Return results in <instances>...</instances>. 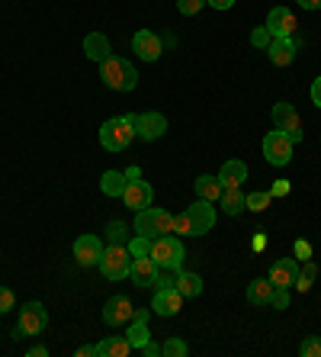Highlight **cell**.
I'll return each instance as SVG.
<instances>
[{"instance_id":"1","label":"cell","mask_w":321,"mask_h":357,"mask_svg":"<svg viewBox=\"0 0 321 357\" xmlns=\"http://www.w3.org/2000/svg\"><path fill=\"white\" fill-rule=\"evenodd\" d=\"M100 77H103V84H107L109 91H119V93H129L139 87V71H135V65L119 59V55H109V59L100 61Z\"/></svg>"},{"instance_id":"2","label":"cell","mask_w":321,"mask_h":357,"mask_svg":"<svg viewBox=\"0 0 321 357\" xmlns=\"http://www.w3.org/2000/svg\"><path fill=\"white\" fill-rule=\"evenodd\" d=\"M135 139V116H113L100 126V145L107 151H125Z\"/></svg>"},{"instance_id":"3","label":"cell","mask_w":321,"mask_h":357,"mask_svg":"<svg viewBox=\"0 0 321 357\" xmlns=\"http://www.w3.org/2000/svg\"><path fill=\"white\" fill-rule=\"evenodd\" d=\"M173 232V216L167 209H157V206H145L135 213V235H145V238H161V235H171Z\"/></svg>"},{"instance_id":"4","label":"cell","mask_w":321,"mask_h":357,"mask_svg":"<svg viewBox=\"0 0 321 357\" xmlns=\"http://www.w3.org/2000/svg\"><path fill=\"white\" fill-rule=\"evenodd\" d=\"M151 258L161 271H177V267H183L187 251H183V241L177 235H161L151 241Z\"/></svg>"},{"instance_id":"5","label":"cell","mask_w":321,"mask_h":357,"mask_svg":"<svg viewBox=\"0 0 321 357\" xmlns=\"http://www.w3.org/2000/svg\"><path fill=\"white\" fill-rule=\"evenodd\" d=\"M97 267L107 280H123L132 271V255H129L125 245H109V248H103V258H100Z\"/></svg>"},{"instance_id":"6","label":"cell","mask_w":321,"mask_h":357,"mask_svg":"<svg viewBox=\"0 0 321 357\" xmlns=\"http://www.w3.org/2000/svg\"><path fill=\"white\" fill-rule=\"evenodd\" d=\"M49 325V309L42 303H26L19 309V319H17V328H13V338H26V335H39L45 332Z\"/></svg>"},{"instance_id":"7","label":"cell","mask_w":321,"mask_h":357,"mask_svg":"<svg viewBox=\"0 0 321 357\" xmlns=\"http://www.w3.org/2000/svg\"><path fill=\"white\" fill-rule=\"evenodd\" d=\"M292 149H296V142L289 139L286 132H280V129H273V132L264 135V158L273 167H286L292 161Z\"/></svg>"},{"instance_id":"8","label":"cell","mask_w":321,"mask_h":357,"mask_svg":"<svg viewBox=\"0 0 321 357\" xmlns=\"http://www.w3.org/2000/svg\"><path fill=\"white\" fill-rule=\"evenodd\" d=\"M187 222H189V235H206L215 229V203H209V199H196L193 206H187Z\"/></svg>"},{"instance_id":"9","label":"cell","mask_w":321,"mask_h":357,"mask_svg":"<svg viewBox=\"0 0 321 357\" xmlns=\"http://www.w3.org/2000/svg\"><path fill=\"white\" fill-rule=\"evenodd\" d=\"M273 126L280 129V132H286L292 142H302V119H299V109L292 107V103H276L273 107Z\"/></svg>"},{"instance_id":"10","label":"cell","mask_w":321,"mask_h":357,"mask_svg":"<svg viewBox=\"0 0 321 357\" xmlns=\"http://www.w3.org/2000/svg\"><path fill=\"white\" fill-rule=\"evenodd\" d=\"M180 309H183V296L177 287H155V296H151V312H155V316L171 319V316H177Z\"/></svg>"},{"instance_id":"11","label":"cell","mask_w":321,"mask_h":357,"mask_svg":"<svg viewBox=\"0 0 321 357\" xmlns=\"http://www.w3.org/2000/svg\"><path fill=\"white\" fill-rule=\"evenodd\" d=\"M167 132V116L164 113H139L135 116V139H141V142H157L161 135Z\"/></svg>"},{"instance_id":"12","label":"cell","mask_w":321,"mask_h":357,"mask_svg":"<svg viewBox=\"0 0 321 357\" xmlns=\"http://www.w3.org/2000/svg\"><path fill=\"white\" fill-rule=\"evenodd\" d=\"M299 271H302V264H299L296 258H280L270 264V283L276 287V290H292L299 280Z\"/></svg>"},{"instance_id":"13","label":"cell","mask_w":321,"mask_h":357,"mask_svg":"<svg viewBox=\"0 0 321 357\" xmlns=\"http://www.w3.org/2000/svg\"><path fill=\"white\" fill-rule=\"evenodd\" d=\"M132 316H135V309H132V303H129V296H109L107 299V306H103V322L109 325V328H119V325H125V322H132Z\"/></svg>"},{"instance_id":"14","label":"cell","mask_w":321,"mask_h":357,"mask_svg":"<svg viewBox=\"0 0 321 357\" xmlns=\"http://www.w3.org/2000/svg\"><path fill=\"white\" fill-rule=\"evenodd\" d=\"M132 49L141 61H157L161 59V52H164V45H161V36L157 33H151V29H139V33L132 36Z\"/></svg>"},{"instance_id":"15","label":"cell","mask_w":321,"mask_h":357,"mask_svg":"<svg viewBox=\"0 0 321 357\" xmlns=\"http://www.w3.org/2000/svg\"><path fill=\"white\" fill-rule=\"evenodd\" d=\"M100 258H103V241L97 235H81L75 241V261L81 267H97Z\"/></svg>"},{"instance_id":"16","label":"cell","mask_w":321,"mask_h":357,"mask_svg":"<svg viewBox=\"0 0 321 357\" xmlns=\"http://www.w3.org/2000/svg\"><path fill=\"white\" fill-rule=\"evenodd\" d=\"M151 199H155V187H151L148 181H129V187H125V193H123V203L132 213H139V209H145V206H151Z\"/></svg>"},{"instance_id":"17","label":"cell","mask_w":321,"mask_h":357,"mask_svg":"<svg viewBox=\"0 0 321 357\" xmlns=\"http://www.w3.org/2000/svg\"><path fill=\"white\" fill-rule=\"evenodd\" d=\"M267 59H270L276 68L292 65V61H296V42H292V36H280V39H273L270 45H267Z\"/></svg>"},{"instance_id":"18","label":"cell","mask_w":321,"mask_h":357,"mask_svg":"<svg viewBox=\"0 0 321 357\" xmlns=\"http://www.w3.org/2000/svg\"><path fill=\"white\" fill-rule=\"evenodd\" d=\"M157 274H161V267L155 264L151 255H145V258H132V271H129V277H132L135 287H155Z\"/></svg>"},{"instance_id":"19","label":"cell","mask_w":321,"mask_h":357,"mask_svg":"<svg viewBox=\"0 0 321 357\" xmlns=\"http://www.w3.org/2000/svg\"><path fill=\"white\" fill-rule=\"evenodd\" d=\"M296 17L289 13V7H273L267 13V29L273 33V39H280V36H292L296 33Z\"/></svg>"},{"instance_id":"20","label":"cell","mask_w":321,"mask_h":357,"mask_svg":"<svg viewBox=\"0 0 321 357\" xmlns=\"http://www.w3.org/2000/svg\"><path fill=\"white\" fill-rule=\"evenodd\" d=\"M132 351H139L141 344H148L151 341V332H148V309H135L132 322H129V332H125Z\"/></svg>"},{"instance_id":"21","label":"cell","mask_w":321,"mask_h":357,"mask_svg":"<svg viewBox=\"0 0 321 357\" xmlns=\"http://www.w3.org/2000/svg\"><path fill=\"white\" fill-rule=\"evenodd\" d=\"M84 55L91 61H103L113 55V45H109V36L103 33H87L84 36Z\"/></svg>"},{"instance_id":"22","label":"cell","mask_w":321,"mask_h":357,"mask_svg":"<svg viewBox=\"0 0 321 357\" xmlns=\"http://www.w3.org/2000/svg\"><path fill=\"white\" fill-rule=\"evenodd\" d=\"M276 287L270 283V277H257V280L247 283V303L251 306H270Z\"/></svg>"},{"instance_id":"23","label":"cell","mask_w":321,"mask_h":357,"mask_svg":"<svg viewBox=\"0 0 321 357\" xmlns=\"http://www.w3.org/2000/svg\"><path fill=\"white\" fill-rule=\"evenodd\" d=\"M173 287L180 290L183 299H196L199 293H203V277L193 274V271H183V267H177V274H173Z\"/></svg>"},{"instance_id":"24","label":"cell","mask_w":321,"mask_h":357,"mask_svg":"<svg viewBox=\"0 0 321 357\" xmlns=\"http://www.w3.org/2000/svg\"><path fill=\"white\" fill-rule=\"evenodd\" d=\"M93 348H97V357H129L132 354V344H129L125 335H109V338H103L100 344H93Z\"/></svg>"},{"instance_id":"25","label":"cell","mask_w":321,"mask_h":357,"mask_svg":"<svg viewBox=\"0 0 321 357\" xmlns=\"http://www.w3.org/2000/svg\"><path fill=\"white\" fill-rule=\"evenodd\" d=\"M215 177L222 181V187H241V183L247 181V165L238 161V158H231V161H225L222 171H219Z\"/></svg>"},{"instance_id":"26","label":"cell","mask_w":321,"mask_h":357,"mask_svg":"<svg viewBox=\"0 0 321 357\" xmlns=\"http://www.w3.org/2000/svg\"><path fill=\"white\" fill-rule=\"evenodd\" d=\"M244 197L247 193H241V187H225L222 197H219V206H222L225 216H241V213L247 209Z\"/></svg>"},{"instance_id":"27","label":"cell","mask_w":321,"mask_h":357,"mask_svg":"<svg viewBox=\"0 0 321 357\" xmlns=\"http://www.w3.org/2000/svg\"><path fill=\"white\" fill-rule=\"evenodd\" d=\"M193 190H196L199 199H209V203H219V197H222V181L212 174H199L196 181H193Z\"/></svg>"},{"instance_id":"28","label":"cell","mask_w":321,"mask_h":357,"mask_svg":"<svg viewBox=\"0 0 321 357\" xmlns=\"http://www.w3.org/2000/svg\"><path fill=\"white\" fill-rule=\"evenodd\" d=\"M125 187H129L125 171H103V177H100V190L107 193V197H123Z\"/></svg>"},{"instance_id":"29","label":"cell","mask_w":321,"mask_h":357,"mask_svg":"<svg viewBox=\"0 0 321 357\" xmlns=\"http://www.w3.org/2000/svg\"><path fill=\"white\" fill-rule=\"evenodd\" d=\"M107 238H109V245H125V241H129V225H125L123 219H113V222L107 225Z\"/></svg>"},{"instance_id":"30","label":"cell","mask_w":321,"mask_h":357,"mask_svg":"<svg viewBox=\"0 0 321 357\" xmlns=\"http://www.w3.org/2000/svg\"><path fill=\"white\" fill-rule=\"evenodd\" d=\"M125 248H129L132 258H145V255H151V238H145V235H132V238L125 241Z\"/></svg>"},{"instance_id":"31","label":"cell","mask_w":321,"mask_h":357,"mask_svg":"<svg viewBox=\"0 0 321 357\" xmlns=\"http://www.w3.org/2000/svg\"><path fill=\"white\" fill-rule=\"evenodd\" d=\"M270 190H257V193H247L244 197V203H247V209H251V213H264L267 206H270Z\"/></svg>"},{"instance_id":"32","label":"cell","mask_w":321,"mask_h":357,"mask_svg":"<svg viewBox=\"0 0 321 357\" xmlns=\"http://www.w3.org/2000/svg\"><path fill=\"white\" fill-rule=\"evenodd\" d=\"M187 341L183 338H167L164 344H161V354L164 357H187Z\"/></svg>"},{"instance_id":"33","label":"cell","mask_w":321,"mask_h":357,"mask_svg":"<svg viewBox=\"0 0 321 357\" xmlns=\"http://www.w3.org/2000/svg\"><path fill=\"white\" fill-rule=\"evenodd\" d=\"M273 42V33L267 29V23L264 26H254V33H251V45L254 49H260V52H267V45Z\"/></svg>"},{"instance_id":"34","label":"cell","mask_w":321,"mask_h":357,"mask_svg":"<svg viewBox=\"0 0 321 357\" xmlns=\"http://www.w3.org/2000/svg\"><path fill=\"white\" fill-rule=\"evenodd\" d=\"M299 354H302V357H321V338H318V335L305 338L302 344H299Z\"/></svg>"},{"instance_id":"35","label":"cell","mask_w":321,"mask_h":357,"mask_svg":"<svg viewBox=\"0 0 321 357\" xmlns=\"http://www.w3.org/2000/svg\"><path fill=\"white\" fill-rule=\"evenodd\" d=\"M203 7H206V0H177V10H180L183 17H196Z\"/></svg>"},{"instance_id":"36","label":"cell","mask_w":321,"mask_h":357,"mask_svg":"<svg viewBox=\"0 0 321 357\" xmlns=\"http://www.w3.org/2000/svg\"><path fill=\"white\" fill-rule=\"evenodd\" d=\"M13 303H17V299H13V290L0 287V316H3V312H10V309H13Z\"/></svg>"},{"instance_id":"37","label":"cell","mask_w":321,"mask_h":357,"mask_svg":"<svg viewBox=\"0 0 321 357\" xmlns=\"http://www.w3.org/2000/svg\"><path fill=\"white\" fill-rule=\"evenodd\" d=\"M308 258H312V248H308V241L305 238H299L296 241V261L302 264V261H308Z\"/></svg>"},{"instance_id":"38","label":"cell","mask_w":321,"mask_h":357,"mask_svg":"<svg viewBox=\"0 0 321 357\" xmlns=\"http://www.w3.org/2000/svg\"><path fill=\"white\" fill-rule=\"evenodd\" d=\"M299 277H305V280L315 283V277H318V264H315V261H302V271H299Z\"/></svg>"},{"instance_id":"39","label":"cell","mask_w":321,"mask_h":357,"mask_svg":"<svg viewBox=\"0 0 321 357\" xmlns=\"http://www.w3.org/2000/svg\"><path fill=\"white\" fill-rule=\"evenodd\" d=\"M289 190H292V187H289V181H273V187H270V197H289Z\"/></svg>"},{"instance_id":"40","label":"cell","mask_w":321,"mask_h":357,"mask_svg":"<svg viewBox=\"0 0 321 357\" xmlns=\"http://www.w3.org/2000/svg\"><path fill=\"white\" fill-rule=\"evenodd\" d=\"M273 309H289V290H276L273 293Z\"/></svg>"},{"instance_id":"41","label":"cell","mask_w":321,"mask_h":357,"mask_svg":"<svg viewBox=\"0 0 321 357\" xmlns=\"http://www.w3.org/2000/svg\"><path fill=\"white\" fill-rule=\"evenodd\" d=\"M139 354H145V357H164V354H161V344H155V341H148V344H141Z\"/></svg>"},{"instance_id":"42","label":"cell","mask_w":321,"mask_h":357,"mask_svg":"<svg viewBox=\"0 0 321 357\" xmlns=\"http://www.w3.org/2000/svg\"><path fill=\"white\" fill-rule=\"evenodd\" d=\"M308 93H312V103L321 109V75L312 81V91H308Z\"/></svg>"},{"instance_id":"43","label":"cell","mask_w":321,"mask_h":357,"mask_svg":"<svg viewBox=\"0 0 321 357\" xmlns=\"http://www.w3.org/2000/svg\"><path fill=\"white\" fill-rule=\"evenodd\" d=\"M206 7H212V10H231V7H235V0H206Z\"/></svg>"},{"instance_id":"44","label":"cell","mask_w":321,"mask_h":357,"mask_svg":"<svg viewBox=\"0 0 321 357\" xmlns=\"http://www.w3.org/2000/svg\"><path fill=\"white\" fill-rule=\"evenodd\" d=\"M251 248H254V251H264V248H267V235H264V232H257V235H254V241H251Z\"/></svg>"},{"instance_id":"45","label":"cell","mask_w":321,"mask_h":357,"mask_svg":"<svg viewBox=\"0 0 321 357\" xmlns=\"http://www.w3.org/2000/svg\"><path fill=\"white\" fill-rule=\"evenodd\" d=\"M26 354H29V357H49V348H45V344H33Z\"/></svg>"},{"instance_id":"46","label":"cell","mask_w":321,"mask_h":357,"mask_svg":"<svg viewBox=\"0 0 321 357\" xmlns=\"http://www.w3.org/2000/svg\"><path fill=\"white\" fill-rule=\"evenodd\" d=\"M302 10H321V0H296Z\"/></svg>"},{"instance_id":"47","label":"cell","mask_w":321,"mask_h":357,"mask_svg":"<svg viewBox=\"0 0 321 357\" xmlns=\"http://www.w3.org/2000/svg\"><path fill=\"white\" fill-rule=\"evenodd\" d=\"M75 354H77V357H97V348H91V344H84V348H77Z\"/></svg>"},{"instance_id":"48","label":"cell","mask_w":321,"mask_h":357,"mask_svg":"<svg viewBox=\"0 0 321 357\" xmlns=\"http://www.w3.org/2000/svg\"><path fill=\"white\" fill-rule=\"evenodd\" d=\"M125 177H129V181H139V177H141V167H129V171H125Z\"/></svg>"}]
</instances>
